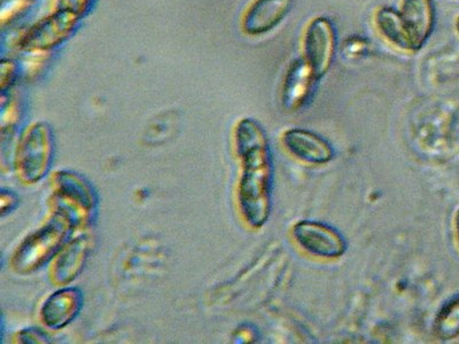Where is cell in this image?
<instances>
[{
	"mask_svg": "<svg viewBox=\"0 0 459 344\" xmlns=\"http://www.w3.org/2000/svg\"><path fill=\"white\" fill-rule=\"evenodd\" d=\"M93 3L94 0H56V8L72 12L83 19L91 11Z\"/></svg>",
	"mask_w": 459,
	"mask_h": 344,
	"instance_id": "18",
	"label": "cell"
},
{
	"mask_svg": "<svg viewBox=\"0 0 459 344\" xmlns=\"http://www.w3.org/2000/svg\"><path fill=\"white\" fill-rule=\"evenodd\" d=\"M337 44V31L326 16H316L307 24L302 40V59L319 81L333 64Z\"/></svg>",
	"mask_w": 459,
	"mask_h": 344,
	"instance_id": "6",
	"label": "cell"
},
{
	"mask_svg": "<svg viewBox=\"0 0 459 344\" xmlns=\"http://www.w3.org/2000/svg\"><path fill=\"white\" fill-rule=\"evenodd\" d=\"M83 305L84 295L79 287H59L40 306V322L48 330H64L76 321Z\"/></svg>",
	"mask_w": 459,
	"mask_h": 344,
	"instance_id": "8",
	"label": "cell"
},
{
	"mask_svg": "<svg viewBox=\"0 0 459 344\" xmlns=\"http://www.w3.org/2000/svg\"><path fill=\"white\" fill-rule=\"evenodd\" d=\"M75 225L68 216L52 211L42 227L29 233L11 256V269L20 276L36 273L53 260L72 239Z\"/></svg>",
	"mask_w": 459,
	"mask_h": 344,
	"instance_id": "2",
	"label": "cell"
},
{
	"mask_svg": "<svg viewBox=\"0 0 459 344\" xmlns=\"http://www.w3.org/2000/svg\"><path fill=\"white\" fill-rule=\"evenodd\" d=\"M455 228H456V236L459 244V211H457L456 219H455Z\"/></svg>",
	"mask_w": 459,
	"mask_h": 344,
	"instance_id": "20",
	"label": "cell"
},
{
	"mask_svg": "<svg viewBox=\"0 0 459 344\" xmlns=\"http://www.w3.org/2000/svg\"><path fill=\"white\" fill-rule=\"evenodd\" d=\"M92 248V237L86 233L72 237L51 263L52 284L57 287L72 285L84 271Z\"/></svg>",
	"mask_w": 459,
	"mask_h": 344,
	"instance_id": "9",
	"label": "cell"
},
{
	"mask_svg": "<svg viewBox=\"0 0 459 344\" xmlns=\"http://www.w3.org/2000/svg\"><path fill=\"white\" fill-rule=\"evenodd\" d=\"M293 4L294 0H253L241 15V31L248 37L269 34L284 22Z\"/></svg>",
	"mask_w": 459,
	"mask_h": 344,
	"instance_id": "10",
	"label": "cell"
},
{
	"mask_svg": "<svg viewBox=\"0 0 459 344\" xmlns=\"http://www.w3.org/2000/svg\"><path fill=\"white\" fill-rule=\"evenodd\" d=\"M52 211L63 212L76 228L91 224L100 211L96 187L84 175L74 170L56 171L52 177Z\"/></svg>",
	"mask_w": 459,
	"mask_h": 344,
	"instance_id": "3",
	"label": "cell"
},
{
	"mask_svg": "<svg viewBox=\"0 0 459 344\" xmlns=\"http://www.w3.org/2000/svg\"><path fill=\"white\" fill-rule=\"evenodd\" d=\"M319 80L303 59H295L287 68L282 81L281 101L286 113L305 108L314 97Z\"/></svg>",
	"mask_w": 459,
	"mask_h": 344,
	"instance_id": "11",
	"label": "cell"
},
{
	"mask_svg": "<svg viewBox=\"0 0 459 344\" xmlns=\"http://www.w3.org/2000/svg\"><path fill=\"white\" fill-rule=\"evenodd\" d=\"M19 64L11 57H3L0 61V90L2 94L10 93L19 79Z\"/></svg>",
	"mask_w": 459,
	"mask_h": 344,
	"instance_id": "16",
	"label": "cell"
},
{
	"mask_svg": "<svg viewBox=\"0 0 459 344\" xmlns=\"http://www.w3.org/2000/svg\"><path fill=\"white\" fill-rule=\"evenodd\" d=\"M434 333L442 341L459 338V295L446 302L434 321Z\"/></svg>",
	"mask_w": 459,
	"mask_h": 344,
	"instance_id": "15",
	"label": "cell"
},
{
	"mask_svg": "<svg viewBox=\"0 0 459 344\" xmlns=\"http://www.w3.org/2000/svg\"><path fill=\"white\" fill-rule=\"evenodd\" d=\"M81 22V16L55 8L52 13L27 29L19 40L20 50L27 53H47L56 50L75 34Z\"/></svg>",
	"mask_w": 459,
	"mask_h": 344,
	"instance_id": "5",
	"label": "cell"
},
{
	"mask_svg": "<svg viewBox=\"0 0 459 344\" xmlns=\"http://www.w3.org/2000/svg\"><path fill=\"white\" fill-rule=\"evenodd\" d=\"M15 342L22 344H48L51 338L45 331L37 327H26L20 330L15 335Z\"/></svg>",
	"mask_w": 459,
	"mask_h": 344,
	"instance_id": "17",
	"label": "cell"
},
{
	"mask_svg": "<svg viewBox=\"0 0 459 344\" xmlns=\"http://www.w3.org/2000/svg\"><path fill=\"white\" fill-rule=\"evenodd\" d=\"M293 236L303 251L315 257L333 260L346 254V237L330 224L303 219L294 225Z\"/></svg>",
	"mask_w": 459,
	"mask_h": 344,
	"instance_id": "7",
	"label": "cell"
},
{
	"mask_svg": "<svg viewBox=\"0 0 459 344\" xmlns=\"http://www.w3.org/2000/svg\"><path fill=\"white\" fill-rule=\"evenodd\" d=\"M27 2H29V3H34V2H36V0H27Z\"/></svg>",
	"mask_w": 459,
	"mask_h": 344,
	"instance_id": "22",
	"label": "cell"
},
{
	"mask_svg": "<svg viewBox=\"0 0 459 344\" xmlns=\"http://www.w3.org/2000/svg\"><path fill=\"white\" fill-rule=\"evenodd\" d=\"M282 143L294 158L308 165H327L334 159L333 146L314 131L302 128L287 130L282 134Z\"/></svg>",
	"mask_w": 459,
	"mask_h": 344,
	"instance_id": "12",
	"label": "cell"
},
{
	"mask_svg": "<svg viewBox=\"0 0 459 344\" xmlns=\"http://www.w3.org/2000/svg\"><path fill=\"white\" fill-rule=\"evenodd\" d=\"M56 158L55 131L47 121L29 125L19 139L15 169L27 185L42 182L50 174Z\"/></svg>",
	"mask_w": 459,
	"mask_h": 344,
	"instance_id": "4",
	"label": "cell"
},
{
	"mask_svg": "<svg viewBox=\"0 0 459 344\" xmlns=\"http://www.w3.org/2000/svg\"><path fill=\"white\" fill-rule=\"evenodd\" d=\"M400 14L415 51L421 50L436 24L433 0H402Z\"/></svg>",
	"mask_w": 459,
	"mask_h": 344,
	"instance_id": "13",
	"label": "cell"
},
{
	"mask_svg": "<svg viewBox=\"0 0 459 344\" xmlns=\"http://www.w3.org/2000/svg\"><path fill=\"white\" fill-rule=\"evenodd\" d=\"M375 24L379 34L393 47L401 51L416 53L400 11L388 6L379 7L375 13Z\"/></svg>",
	"mask_w": 459,
	"mask_h": 344,
	"instance_id": "14",
	"label": "cell"
},
{
	"mask_svg": "<svg viewBox=\"0 0 459 344\" xmlns=\"http://www.w3.org/2000/svg\"><path fill=\"white\" fill-rule=\"evenodd\" d=\"M456 30L459 34V16H458V19H457V22H456Z\"/></svg>",
	"mask_w": 459,
	"mask_h": 344,
	"instance_id": "21",
	"label": "cell"
},
{
	"mask_svg": "<svg viewBox=\"0 0 459 344\" xmlns=\"http://www.w3.org/2000/svg\"><path fill=\"white\" fill-rule=\"evenodd\" d=\"M233 137L241 165L238 203L246 224L258 229L268 223L273 211L274 163L272 146L264 126L251 117L238 121Z\"/></svg>",
	"mask_w": 459,
	"mask_h": 344,
	"instance_id": "1",
	"label": "cell"
},
{
	"mask_svg": "<svg viewBox=\"0 0 459 344\" xmlns=\"http://www.w3.org/2000/svg\"><path fill=\"white\" fill-rule=\"evenodd\" d=\"M20 202H22V199L16 192L2 187L0 190V214L3 219L15 211L19 208Z\"/></svg>",
	"mask_w": 459,
	"mask_h": 344,
	"instance_id": "19",
	"label": "cell"
}]
</instances>
